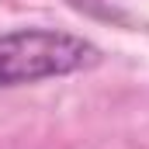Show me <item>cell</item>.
Returning <instances> with one entry per match:
<instances>
[{"mask_svg": "<svg viewBox=\"0 0 149 149\" xmlns=\"http://www.w3.org/2000/svg\"><path fill=\"white\" fill-rule=\"evenodd\" d=\"M101 49L59 28H14L0 35V90L31 87L101 66Z\"/></svg>", "mask_w": 149, "mask_h": 149, "instance_id": "obj_1", "label": "cell"}]
</instances>
